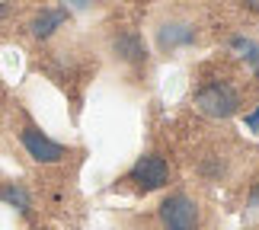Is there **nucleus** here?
Instances as JSON below:
<instances>
[{
	"label": "nucleus",
	"mask_w": 259,
	"mask_h": 230,
	"mask_svg": "<svg viewBox=\"0 0 259 230\" xmlns=\"http://www.w3.org/2000/svg\"><path fill=\"white\" fill-rule=\"evenodd\" d=\"M246 217H250V221H256V217H259V182H253L250 198H246Z\"/></svg>",
	"instance_id": "obj_9"
},
{
	"label": "nucleus",
	"mask_w": 259,
	"mask_h": 230,
	"mask_svg": "<svg viewBox=\"0 0 259 230\" xmlns=\"http://www.w3.org/2000/svg\"><path fill=\"white\" fill-rule=\"evenodd\" d=\"M19 137H23V147L29 151V157L38 160V163H58V160L67 157V147H64V144L52 141L48 134H42V131H38V128H32V125H26Z\"/></svg>",
	"instance_id": "obj_5"
},
{
	"label": "nucleus",
	"mask_w": 259,
	"mask_h": 230,
	"mask_svg": "<svg viewBox=\"0 0 259 230\" xmlns=\"http://www.w3.org/2000/svg\"><path fill=\"white\" fill-rule=\"evenodd\" d=\"M243 106V96L231 80L211 77L195 89V109L208 118H234Z\"/></svg>",
	"instance_id": "obj_1"
},
{
	"label": "nucleus",
	"mask_w": 259,
	"mask_h": 230,
	"mask_svg": "<svg viewBox=\"0 0 259 230\" xmlns=\"http://www.w3.org/2000/svg\"><path fill=\"white\" fill-rule=\"evenodd\" d=\"M231 52L240 58V61L253 71V77L259 80V42H253V38H246V35H234L231 38Z\"/></svg>",
	"instance_id": "obj_7"
},
{
	"label": "nucleus",
	"mask_w": 259,
	"mask_h": 230,
	"mask_svg": "<svg viewBox=\"0 0 259 230\" xmlns=\"http://www.w3.org/2000/svg\"><path fill=\"white\" fill-rule=\"evenodd\" d=\"M67 19V10H42L35 19H32V35L35 38H48L55 29H61Z\"/></svg>",
	"instance_id": "obj_8"
},
{
	"label": "nucleus",
	"mask_w": 259,
	"mask_h": 230,
	"mask_svg": "<svg viewBox=\"0 0 259 230\" xmlns=\"http://www.w3.org/2000/svg\"><path fill=\"white\" fill-rule=\"evenodd\" d=\"M240 4H243L246 10H253V13H259V0H240Z\"/></svg>",
	"instance_id": "obj_12"
},
{
	"label": "nucleus",
	"mask_w": 259,
	"mask_h": 230,
	"mask_svg": "<svg viewBox=\"0 0 259 230\" xmlns=\"http://www.w3.org/2000/svg\"><path fill=\"white\" fill-rule=\"evenodd\" d=\"M198 42V26L189 19H163L157 26V48L163 55H176L183 48H192Z\"/></svg>",
	"instance_id": "obj_4"
},
{
	"label": "nucleus",
	"mask_w": 259,
	"mask_h": 230,
	"mask_svg": "<svg viewBox=\"0 0 259 230\" xmlns=\"http://www.w3.org/2000/svg\"><path fill=\"white\" fill-rule=\"evenodd\" d=\"M243 125H246V128H250V131H253V134H259V106L253 109V112H250V115H243Z\"/></svg>",
	"instance_id": "obj_11"
},
{
	"label": "nucleus",
	"mask_w": 259,
	"mask_h": 230,
	"mask_svg": "<svg viewBox=\"0 0 259 230\" xmlns=\"http://www.w3.org/2000/svg\"><path fill=\"white\" fill-rule=\"evenodd\" d=\"M61 4H64V10H77L80 13V10H90L96 0H61Z\"/></svg>",
	"instance_id": "obj_10"
},
{
	"label": "nucleus",
	"mask_w": 259,
	"mask_h": 230,
	"mask_svg": "<svg viewBox=\"0 0 259 230\" xmlns=\"http://www.w3.org/2000/svg\"><path fill=\"white\" fill-rule=\"evenodd\" d=\"M157 217H160L163 230H202V205L183 189L163 198L157 208Z\"/></svg>",
	"instance_id": "obj_2"
},
{
	"label": "nucleus",
	"mask_w": 259,
	"mask_h": 230,
	"mask_svg": "<svg viewBox=\"0 0 259 230\" xmlns=\"http://www.w3.org/2000/svg\"><path fill=\"white\" fill-rule=\"evenodd\" d=\"M166 182H170V163L160 154L138 157V163L122 176V186L135 189V192H154V189H163Z\"/></svg>",
	"instance_id": "obj_3"
},
{
	"label": "nucleus",
	"mask_w": 259,
	"mask_h": 230,
	"mask_svg": "<svg viewBox=\"0 0 259 230\" xmlns=\"http://www.w3.org/2000/svg\"><path fill=\"white\" fill-rule=\"evenodd\" d=\"M109 45H112V55L128 67H141L147 61V48H144L141 35H138L135 29H118Z\"/></svg>",
	"instance_id": "obj_6"
}]
</instances>
